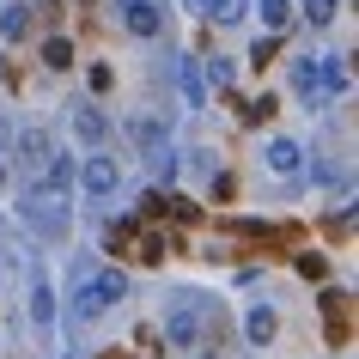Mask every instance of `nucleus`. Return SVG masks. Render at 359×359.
<instances>
[{
	"mask_svg": "<svg viewBox=\"0 0 359 359\" xmlns=\"http://www.w3.org/2000/svg\"><path fill=\"white\" fill-rule=\"evenodd\" d=\"M19 219L37 231V238H61V231H67V195L49 189V183H25V195H19Z\"/></svg>",
	"mask_w": 359,
	"mask_h": 359,
	"instance_id": "obj_1",
	"label": "nucleus"
},
{
	"mask_svg": "<svg viewBox=\"0 0 359 359\" xmlns=\"http://www.w3.org/2000/svg\"><path fill=\"white\" fill-rule=\"evenodd\" d=\"M122 292H128V274H122V268H104L97 280H86L74 292V317H97V311H110Z\"/></svg>",
	"mask_w": 359,
	"mask_h": 359,
	"instance_id": "obj_2",
	"label": "nucleus"
},
{
	"mask_svg": "<svg viewBox=\"0 0 359 359\" xmlns=\"http://www.w3.org/2000/svg\"><path fill=\"white\" fill-rule=\"evenodd\" d=\"M74 183H79L86 195H92V201H110V195L122 189V170H116V158H104V152H92L86 165H74Z\"/></svg>",
	"mask_w": 359,
	"mask_h": 359,
	"instance_id": "obj_3",
	"label": "nucleus"
},
{
	"mask_svg": "<svg viewBox=\"0 0 359 359\" xmlns=\"http://www.w3.org/2000/svg\"><path fill=\"white\" fill-rule=\"evenodd\" d=\"M262 165L274 170V177H299V165H304V147L292 140V134H268V140H262Z\"/></svg>",
	"mask_w": 359,
	"mask_h": 359,
	"instance_id": "obj_4",
	"label": "nucleus"
},
{
	"mask_svg": "<svg viewBox=\"0 0 359 359\" xmlns=\"http://www.w3.org/2000/svg\"><path fill=\"white\" fill-rule=\"evenodd\" d=\"M165 335H170V347H195V341H201V311H195V299L170 304V317H165Z\"/></svg>",
	"mask_w": 359,
	"mask_h": 359,
	"instance_id": "obj_5",
	"label": "nucleus"
},
{
	"mask_svg": "<svg viewBox=\"0 0 359 359\" xmlns=\"http://www.w3.org/2000/svg\"><path fill=\"white\" fill-rule=\"evenodd\" d=\"M244 341L250 347H274L280 341V311L274 304H250L244 311Z\"/></svg>",
	"mask_w": 359,
	"mask_h": 359,
	"instance_id": "obj_6",
	"label": "nucleus"
},
{
	"mask_svg": "<svg viewBox=\"0 0 359 359\" xmlns=\"http://www.w3.org/2000/svg\"><path fill=\"white\" fill-rule=\"evenodd\" d=\"M128 140H134V152H140V158H158V152L170 147V134H165V122H158V116H128Z\"/></svg>",
	"mask_w": 359,
	"mask_h": 359,
	"instance_id": "obj_7",
	"label": "nucleus"
},
{
	"mask_svg": "<svg viewBox=\"0 0 359 359\" xmlns=\"http://www.w3.org/2000/svg\"><path fill=\"white\" fill-rule=\"evenodd\" d=\"M122 25H128L134 37H158L165 13H158V0H122Z\"/></svg>",
	"mask_w": 359,
	"mask_h": 359,
	"instance_id": "obj_8",
	"label": "nucleus"
},
{
	"mask_svg": "<svg viewBox=\"0 0 359 359\" xmlns=\"http://www.w3.org/2000/svg\"><path fill=\"white\" fill-rule=\"evenodd\" d=\"M31 323H55V292H49V274L43 268H31Z\"/></svg>",
	"mask_w": 359,
	"mask_h": 359,
	"instance_id": "obj_9",
	"label": "nucleus"
},
{
	"mask_svg": "<svg viewBox=\"0 0 359 359\" xmlns=\"http://www.w3.org/2000/svg\"><path fill=\"white\" fill-rule=\"evenodd\" d=\"M74 134L86 140V147H104V134H110V122L97 116V104H74Z\"/></svg>",
	"mask_w": 359,
	"mask_h": 359,
	"instance_id": "obj_10",
	"label": "nucleus"
},
{
	"mask_svg": "<svg viewBox=\"0 0 359 359\" xmlns=\"http://www.w3.org/2000/svg\"><path fill=\"white\" fill-rule=\"evenodd\" d=\"M177 79H183V104H189V110H201V104H208V86H201V67H195L189 55L177 61Z\"/></svg>",
	"mask_w": 359,
	"mask_h": 359,
	"instance_id": "obj_11",
	"label": "nucleus"
},
{
	"mask_svg": "<svg viewBox=\"0 0 359 359\" xmlns=\"http://www.w3.org/2000/svg\"><path fill=\"white\" fill-rule=\"evenodd\" d=\"M25 31H31V0H13V6L0 13V37H6V43H19Z\"/></svg>",
	"mask_w": 359,
	"mask_h": 359,
	"instance_id": "obj_12",
	"label": "nucleus"
},
{
	"mask_svg": "<svg viewBox=\"0 0 359 359\" xmlns=\"http://www.w3.org/2000/svg\"><path fill=\"white\" fill-rule=\"evenodd\" d=\"M256 19L268 25V37H280L286 25H292V0H256Z\"/></svg>",
	"mask_w": 359,
	"mask_h": 359,
	"instance_id": "obj_13",
	"label": "nucleus"
},
{
	"mask_svg": "<svg viewBox=\"0 0 359 359\" xmlns=\"http://www.w3.org/2000/svg\"><path fill=\"white\" fill-rule=\"evenodd\" d=\"M201 13H208L213 25H238L250 13V0H201Z\"/></svg>",
	"mask_w": 359,
	"mask_h": 359,
	"instance_id": "obj_14",
	"label": "nucleus"
},
{
	"mask_svg": "<svg viewBox=\"0 0 359 359\" xmlns=\"http://www.w3.org/2000/svg\"><path fill=\"white\" fill-rule=\"evenodd\" d=\"M43 67L67 74V67H74V43H67V37H49V43H43Z\"/></svg>",
	"mask_w": 359,
	"mask_h": 359,
	"instance_id": "obj_15",
	"label": "nucleus"
},
{
	"mask_svg": "<svg viewBox=\"0 0 359 359\" xmlns=\"http://www.w3.org/2000/svg\"><path fill=\"white\" fill-rule=\"evenodd\" d=\"M19 152H25V170H43V165H49V140H43V134H25Z\"/></svg>",
	"mask_w": 359,
	"mask_h": 359,
	"instance_id": "obj_16",
	"label": "nucleus"
},
{
	"mask_svg": "<svg viewBox=\"0 0 359 359\" xmlns=\"http://www.w3.org/2000/svg\"><path fill=\"white\" fill-rule=\"evenodd\" d=\"M335 13H341V0H304V19L317 25V31H323L329 19H335Z\"/></svg>",
	"mask_w": 359,
	"mask_h": 359,
	"instance_id": "obj_17",
	"label": "nucleus"
},
{
	"mask_svg": "<svg viewBox=\"0 0 359 359\" xmlns=\"http://www.w3.org/2000/svg\"><path fill=\"white\" fill-rule=\"evenodd\" d=\"M208 79H213V86H231V79H238V61L213 55V61H208Z\"/></svg>",
	"mask_w": 359,
	"mask_h": 359,
	"instance_id": "obj_18",
	"label": "nucleus"
},
{
	"mask_svg": "<svg viewBox=\"0 0 359 359\" xmlns=\"http://www.w3.org/2000/svg\"><path fill=\"white\" fill-rule=\"evenodd\" d=\"M0 183H6V165H0Z\"/></svg>",
	"mask_w": 359,
	"mask_h": 359,
	"instance_id": "obj_19",
	"label": "nucleus"
}]
</instances>
